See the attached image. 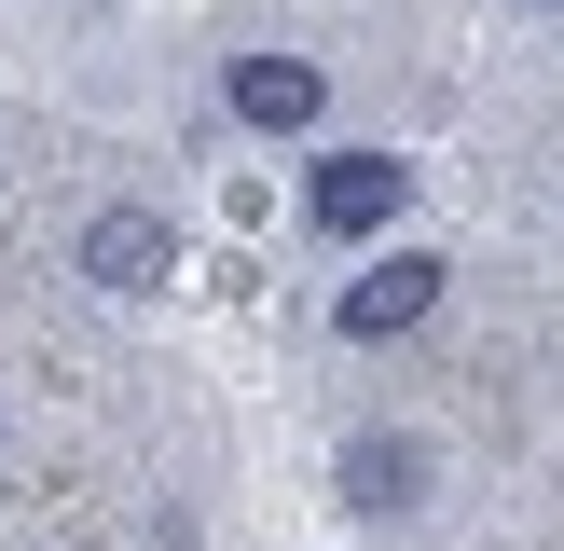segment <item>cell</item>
I'll use <instances>...</instances> for the list:
<instances>
[{
    "mask_svg": "<svg viewBox=\"0 0 564 551\" xmlns=\"http://www.w3.org/2000/svg\"><path fill=\"white\" fill-rule=\"evenodd\" d=\"M427 317H441V262L427 248H386L345 290V345H400V331H427Z\"/></svg>",
    "mask_w": 564,
    "mask_h": 551,
    "instance_id": "2",
    "label": "cell"
},
{
    "mask_svg": "<svg viewBox=\"0 0 564 551\" xmlns=\"http://www.w3.org/2000/svg\"><path fill=\"white\" fill-rule=\"evenodd\" d=\"M220 97H235V125L303 138V125L330 110V69H317V55H235V69H220Z\"/></svg>",
    "mask_w": 564,
    "mask_h": 551,
    "instance_id": "1",
    "label": "cell"
},
{
    "mask_svg": "<svg viewBox=\"0 0 564 551\" xmlns=\"http://www.w3.org/2000/svg\"><path fill=\"white\" fill-rule=\"evenodd\" d=\"M345 510H372V523H413V510H427V441H413V428H372V441H345Z\"/></svg>",
    "mask_w": 564,
    "mask_h": 551,
    "instance_id": "4",
    "label": "cell"
},
{
    "mask_svg": "<svg viewBox=\"0 0 564 551\" xmlns=\"http://www.w3.org/2000/svg\"><path fill=\"white\" fill-rule=\"evenodd\" d=\"M303 207H317V235H372V220L413 207V165L400 152H330L317 180H303Z\"/></svg>",
    "mask_w": 564,
    "mask_h": 551,
    "instance_id": "3",
    "label": "cell"
},
{
    "mask_svg": "<svg viewBox=\"0 0 564 551\" xmlns=\"http://www.w3.org/2000/svg\"><path fill=\"white\" fill-rule=\"evenodd\" d=\"M165 262H180V235H165L152 207H97L83 220V276H97V290H165Z\"/></svg>",
    "mask_w": 564,
    "mask_h": 551,
    "instance_id": "5",
    "label": "cell"
}]
</instances>
